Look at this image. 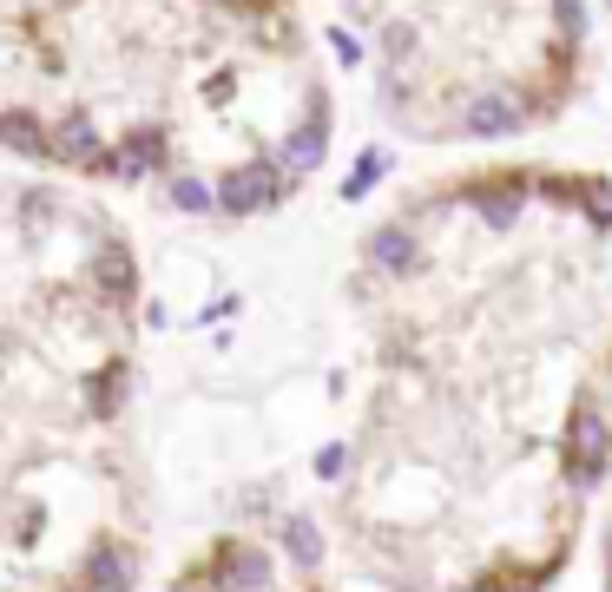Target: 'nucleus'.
Masks as SVG:
<instances>
[{
	"instance_id": "obj_1",
	"label": "nucleus",
	"mask_w": 612,
	"mask_h": 592,
	"mask_svg": "<svg viewBox=\"0 0 612 592\" xmlns=\"http://www.w3.org/2000/svg\"><path fill=\"white\" fill-rule=\"evenodd\" d=\"M336 145L303 0H0V158L198 224L290 204Z\"/></svg>"
},
{
	"instance_id": "obj_3",
	"label": "nucleus",
	"mask_w": 612,
	"mask_h": 592,
	"mask_svg": "<svg viewBox=\"0 0 612 592\" xmlns=\"http://www.w3.org/2000/svg\"><path fill=\"white\" fill-rule=\"evenodd\" d=\"M382 119L422 145H494L580 86V0H336Z\"/></svg>"
},
{
	"instance_id": "obj_2",
	"label": "nucleus",
	"mask_w": 612,
	"mask_h": 592,
	"mask_svg": "<svg viewBox=\"0 0 612 592\" xmlns=\"http://www.w3.org/2000/svg\"><path fill=\"white\" fill-rule=\"evenodd\" d=\"M145 270L99 191L0 178V592H139Z\"/></svg>"
},
{
	"instance_id": "obj_4",
	"label": "nucleus",
	"mask_w": 612,
	"mask_h": 592,
	"mask_svg": "<svg viewBox=\"0 0 612 592\" xmlns=\"http://www.w3.org/2000/svg\"><path fill=\"white\" fill-rule=\"evenodd\" d=\"M165 592H330L310 527H218L191 546Z\"/></svg>"
}]
</instances>
